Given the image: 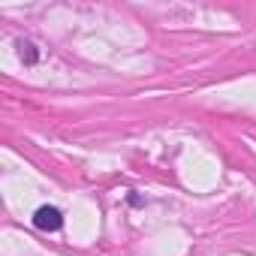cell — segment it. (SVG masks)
I'll list each match as a JSON object with an SVG mask.
<instances>
[{
    "label": "cell",
    "mask_w": 256,
    "mask_h": 256,
    "mask_svg": "<svg viewBox=\"0 0 256 256\" xmlns=\"http://www.w3.org/2000/svg\"><path fill=\"white\" fill-rule=\"evenodd\" d=\"M34 226L42 229V232H58V229L64 226V214H60V208H54V205H42V208H36V214H34Z\"/></svg>",
    "instance_id": "cell-1"
},
{
    "label": "cell",
    "mask_w": 256,
    "mask_h": 256,
    "mask_svg": "<svg viewBox=\"0 0 256 256\" xmlns=\"http://www.w3.org/2000/svg\"><path fill=\"white\" fill-rule=\"evenodd\" d=\"M16 48H18V58L24 64H36L40 60V52H36V46L30 40H16Z\"/></svg>",
    "instance_id": "cell-2"
}]
</instances>
